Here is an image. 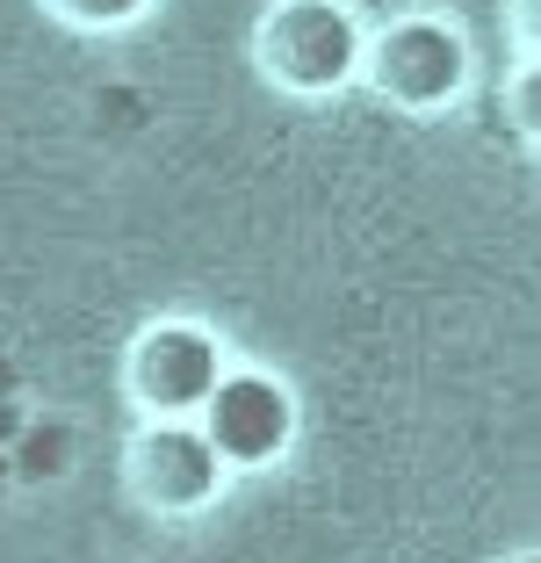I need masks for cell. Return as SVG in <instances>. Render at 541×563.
I'll return each instance as SVG.
<instances>
[{
  "mask_svg": "<svg viewBox=\"0 0 541 563\" xmlns=\"http://www.w3.org/2000/svg\"><path fill=\"white\" fill-rule=\"evenodd\" d=\"M131 376H137V398H145L152 412L188 419V412H202V405H210V390L224 383V362H217V340H210V332H196V325H159L145 347H137Z\"/></svg>",
  "mask_w": 541,
  "mask_h": 563,
  "instance_id": "cell-3",
  "label": "cell"
},
{
  "mask_svg": "<svg viewBox=\"0 0 541 563\" xmlns=\"http://www.w3.org/2000/svg\"><path fill=\"white\" fill-rule=\"evenodd\" d=\"M202 412H210L202 441L217 448V463H239V470L275 463L281 448H289V427H296V405L275 376H224Z\"/></svg>",
  "mask_w": 541,
  "mask_h": 563,
  "instance_id": "cell-1",
  "label": "cell"
},
{
  "mask_svg": "<svg viewBox=\"0 0 541 563\" xmlns=\"http://www.w3.org/2000/svg\"><path fill=\"white\" fill-rule=\"evenodd\" d=\"M152 0H66V15L73 22H131V15H145Z\"/></svg>",
  "mask_w": 541,
  "mask_h": 563,
  "instance_id": "cell-6",
  "label": "cell"
},
{
  "mask_svg": "<svg viewBox=\"0 0 541 563\" xmlns=\"http://www.w3.org/2000/svg\"><path fill=\"white\" fill-rule=\"evenodd\" d=\"M267 58L289 87H340L361 66V30L332 0H289L267 30Z\"/></svg>",
  "mask_w": 541,
  "mask_h": 563,
  "instance_id": "cell-2",
  "label": "cell"
},
{
  "mask_svg": "<svg viewBox=\"0 0 541 563\" xmlns=\"http://www.w3.org/2000/svg\"><path fill=\"white\" fill-rule=\"evenodd\" d=\"M462 73H470V58H462V36L448 30V22H405V30H390V44H383V80H390V95L411 101V109L448 101L462 87Z\"/></svg>",
  "mask_w": 541,
  "mask_h": 563,
  "instance_id": "cell-4",
  "label": "cell"
},
{
  "mask_svg": "<svg viewBox=\"0 0 541 563\" xmlns=\"http://www.w3.org/2000/svg\"><path fill=\"white\" fill-rule=\"evenodd\" d=\"M217 477H224V463H217V448L202 441V427H188V419H166L159 433H145L137 441V484H145L159 506H202V498L217 492Z\"/></svg>",
  "mask_w": 541,
  "mask_h": 563,
  "instance_id": "cell-5",
  "label": "cell"
}]
</instances>
